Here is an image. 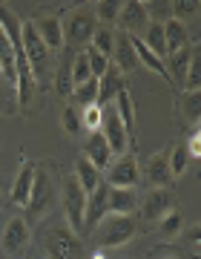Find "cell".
Masks as SVG:
<instances>
[{"mask_svg":"<svg viewBox=\"0 0 201 259\" xmlns=\"http://www.w3.org/2000/svg\"><path fill=\"white\" fill-rule=\"evenodd\" d=\"M35 170H37V164H35V161H29V158H23V164H20L18 176H15V185H12V190H9L12 204H18V207H26V204H29V193H32V182H35Z\"/></svg>","mask_w":201,"mask_h":259,"instance_id":"13","label":"cell"},{"mask_svg":"<svg viewBox=\"0 0 201 259\" xmlns=\"http://www.w3.org/2000/svg\"><path fill=\"white\" fill-rule=\"evenodd\" d=\"M43 250L49 259H83V242L69 225H49L43 231Z\"/></svg>","mask_w":201,"mask_h":259,"instance_id":"1","label":"cell"},{"mask_svg":"<svg viewBox=\"0 0 201 259\" xmlns=\"http://www.w3.org/2000/svg\"><path fill=\"white\" fill-rule=\"evenodd\" d=\"M83 158H86L95 170H100V173L112 164V158H115V156H112L107 139L100 136V130H98V133H89V139H86V144H83Z\"/></svg>","mask_w":201,"mask_h":259,"instance_id":"12","label":"cell"},{"mask_svg":"<svg viewBox=\"0 0 201 259\" xmlns=\"http://www.w3.org/2000/svg\"><path fill=\"white\" fill-rule=\"evenodd\" d=\"M190 47V32H187V26L184 23H178V20H167L164 23V49L167 55H173V52H178V49Z\"/></svg>","mask_w":201,"mask_h":259,"instance_id":"21","label":"cell"},{"mask_svg":"<svg viewBox=\"0 0 201 259\" xmlns=\"http://www.w3.org/2000/svg\"><path fill=\"white\" fill-rule=\"evenodd\" d=\"M72 176H75V182H78V185H81V190L86 196L92 193V190H95V187L100 185V182H104V176H100V170H95V167L89 164V161H86V158H78V161H75V170H72Z\"/></svg>","mask_w":201,"mask_h":259,"instance_id":"22","label":"cell"},{"mask_svg":"<svg viewBox=\"0 0 201 259\" xmlns=\"http://www.w3.org/2000/svg\"><path fill=\"white\" fill-rule=\"evenodd\" d=\"M144 222H161L170 210H175V193L170 187H153L144 196V202H138Z\"/></svg>","mask_w":201,"mask_h":259,"instance_id":"8","label":"cell"},{"mask_svg":"<svg viewBox=\"0 0 201 259\" xmlns=\"http://www.w3.org/2000/svg\"><path fill=\"white\" fill-rule=\"evenodd\" d=\"M89 78H92V72H89V61H86V55H83V52L72 55V83L75 87H81V83H86Z\"/></svg>","mask_w":201,"mask_h":259,"instance_id":"35","label":"cell"},{"mask_svg":"<svg viewBox=\"0 0 201 259\" xmlns=\"http://www.w3.org/2000/svg\"><path fill=\"white\" fill-rule=\"evenodd\" d=\"M112 107H115V112L121 115L124 127H127V133L132 136V133H135V104H132V98H129V90H127V87H124L118 95H115Z\"/></svg>","mask_w":201,"mask_h":259,"instance_id":"24","label":"cell"},{"mask_svg":"<svg viewBox=\"0 0 201 259\" xmlns=\"http://www.w3.org/2000/svg\"><path fill=\"white\" fill-rule=\"evenodd\" d=\"M61 202H64V216L69 231H75L78 236L83 233V207H86V193L81 190V185L75 182V176L64 179V193H61Z\"/></svg>","mask_w":201,"mask_h":259,"instance_id":"3","label":"cell"},{"mask_svg":"<svg viewBox=\"0 0 201 259\" xmlns=\"http://www.w3.org/2000/svg\"><path fill=\"white\" fill-rule=\"evenodd\" d=\"M49 199H52V182H49V176H46V170L37 167L35 182H32V193H29V204H26L29 213H32V216H40L43 207L49 204Z\"/></svg>","mask_w":201,"mask_h":259,"instance_id":"15","label":"cell"},{"mask_svg":"<svg viewBox=\"0 0 201 259\" xmlns=\"http://www.w3.org/2000/svg\"><path fill=\"white\" fill-rule=\"evenodd\" d=\"M144 176L153 187H167L173 182V176H170V150H158V153L146 158Z\"/></svg>","mask_w":201,"mask_h":259,"instance_id":"14","label":"cell"},{"mask_svg":"<svg viewBox=\"0 0 201 259\" xmlns=\"http://www.w3.org/2000/svg\"><path fill=\"white\" fill-rule=\"evenodd\" d=\"M3 204H6V196H3V190H0V210H3Z\"/></svg>","mask_w":201,"mask_h":259,"instance_id":"41","label":"cell"},{"mask_svg":"<svg viewBox=\"0 0 201 259\" xmlns=\"http://www.w3.org/2000/svg\"><path fill=\"white\" fill-rule=\"evenodd\" d=\"M184 93H198V83H201V69H198V52L192 55L187 72H184Z\"/></svg>","mask_w":201,"mask_h":259,"instance_id":"38","label":"cell"},{"mask_svg":"<svg viewBox=\"0 0 201 259\" xmlns=\"http://www.w3.org/2000/svg\"><path fill=\"white\" fill-rule=\"evenodd\" d=\"M100 121H104V110H100L98 104L83 107V112H81V130H86V133H98Z\"/></svg>","mask_w":201,"mask_h":259,"instance_id":"33","label":"cell"},{"mask_svg":"<svg viewBox=\"0 0 201 259\" xmlns=\"http://www.w3.org/2000/svg\"><path fill=\"white\" fill-rule=\"evenodd\" d=\"M20 47H23L26 64H29V69H32V75H35V81H37L40 72L46 69V64H49V49H46L43 40L37 37L32 23H23V26H20Z\"/></svg>","mask_w":201,"mask_h":259,"instance_id":"7","label":"cell"},{"mask_svg":"<svg viewBox=\"0 0 201 259\" xmlns=\"http://www.w3.org/2000/svg\"><path fill=\"white\" fill-rule=\"evenodd\" d=\"M170 259H175V256H170Z\"/></svg>","mask_w":201,"mask_h":259,"instance_id":"44","label":"cell"},{"mask_svg":"<svg viewBox=\"0 0 201 259\" xmlns=\"http://www.w3.org/2000/svg\"><path fill=\"white\" fill-rule=\"evenodd\" d=\"M181 225H184L181 213H178V210H170L164 219L158 222V231H161V236H164V239H175V236L181 233Z\"/></svg>","mask_w":201,"mask_h":259,"instance_id":"32","label":"cell"},{"mask_svg":"<svg viewBox=\"0 0 201 259\" xmlns=\"http://www.w3.org/2000/svg\"><path fill=\"white\" fill-rule=\"evenodd\" d=\"M61 127H64L66 136H78L81 133V112L75 110L72 104L64 107V112H61Z\"/></svg>","mask_w":201,"mask_h":259,"instance_id":"37","label":"cell"},{"mask_svg":"<svg viewBox=\"0 0 201 259\" xmlns=\"http://www.w3.org/2000/svg\"><path fill=\"white\" fill-rule=\"evenodd\" d=\"M198 9H201L198 0H173V3H170L173 20H178V23H184V26H187V20H192L195 15H198Z\"/></svg>","mask_w":201,"mask_h":259,"instance_id":"28","label":"cell"},{"mask_svg":"<svg viewBox=\"0 0 201 259\" xmlns=\"http://www.w3.org/2000/svg\"><path fill=\"white\" fill-rule=\"evenodd\" d=\"M29 239H32V231L23 216H12L6 225H0V248L6 253H20L29 245Z\"/></svg>","mask_w":201,"mask_h":259,"instance_id":"10","label":"cell"},{"mask_svg":"<svg viewBox=\"0 0 201 259\" xmlns=\"http://www.w3.org/2000/svg\"><path fill=\"white\" fill-rule=\"evenodd\" d=\"M195 52H198L195 47H184V49H178V52H173V55H167L164 61L170 64V69H167V72H170V78L175 75L178 81H184V72H187V66H190V61H192V55H195Z\"/></svg>","mask_w":201,"mask_h":259,"instance_id":"25","label":"cell"},{"mask_svg":"<svg viewBox=\"0 0 201 259\" xmlns=\"http://www.w3.org/2000/svg\"><path fill=\"white\" fill-rule=\"evenodd\" d=\"M61 26H64V44L69 40V44H86L89 47L92 35L98 29V20H95L92 6H83V9H75L66 20H61Z\"/></svg>","mask_w":201,"mask_h":259,"instance_id":"4","label":"cell"},{"mask_svg":"<svg viewBox=\"0 0 201 259\" xmlns=\"http://www.w3.org/2000/svg\"><path fill=\"white\" fill-rule=\"evenodd\" d=\"M32 26H35L37 37L43 40V47L49 49V52H58V49L64 47V26H61V20L58 18H37L32 20Z\"/></svg>","mask_w":201,"mask_h":259,"instance_id":"16","label":"cell"},{"mask_svg":"<svg viewBox=\"0 0 201 259\" xmlns=\"http://www.w3.org/2000/svg\"><path fill=\"white\" fill-rule=\"evenodd\" d=\"M89 47L95 49V52H100L104 58H110L112 49H115V32L107 29V26H98L95 35H92V40H89Z\"/></svg>","mask_w":201,"mask_h":259,"instance_id":"27","label":"cell"},{"mask_svg":"<svg viewBox=\"0 0 201 259\" xmlns=\"http://www.w3.org/2000/svg\"><path fill=\"white\" fill-rule=\"evenodd\" d=\"M110 187H121V190H135L138 182H141V167H138L135 156H115L112 164L107 167V179H104Z\"/></svg>","mask_w":201,"mask_h":259,"instance_id":"5","label":"cell"},{"mask_svg":"<svg viewBox=\"0 0 201 259\" xmlns=\"http://www.w3.org/2000/svg\"><path fill=\"white\" fill-rule=\"evenodd\" d=\"M127 37H129V35H127ZM129 44H132V52H135V58H138V66H144V69H149V72H156L158 78L170 81V72H167L164 61H161L158 55H153L141 37H129Z\"/></svg>","mask_w":201,"mask_h":259,"instance_id":"20","label":"cell"},{"mask_svg":"<svg viewBox=\"0 0 201 259\" xmlns=\"http://www.w3.org/2000/svg\"><path fill=\"white\" fill-rule=\"evenodd\" d=\"M132 210H138V190L110 187V196H107V213H112V216H132Z\"/></svg>","mask_w":201,"mask_h":259,"instance_id":"18","label":"cell"},{"mask_svg":"<svg viewBox=\"0 0 201 259\" xmlns=\"http://www.w3.org/2000/svg\"><path fill=\"white\" fill-rule=\"evenodd\" d=\"M115 23L121 26V35L141 37L144 29L149 26L144 3H141V0H127V3H121V12H118V20H115Z\"/></svg>","mask_w":201,"mask_h":259,"instance_id":"9","label":"cell"},{"mask_svg":"<svg viewBox=\"0 0 201 259\" xmlns=\"http://www.w3.org/2000/svg\"><path fill=\"white\" fill-rule=\"evenodd\" d=\"M144 9H146V20L149 23H161L164 26L167 20H173V12H170L167 0H149V3H144Z\"/></svg>","mask_w":201,"mask_h":259,"instance_id":"29","label":"cell"},{"mask_svg":"<svg viewBox=\"0 0 201 259\" xmlns=\"http://www.w3.org/2000/svg\"><path fill=\"white\" fill-rule=\"evenodd\" d=\"M110 61H115V69H118L121 75H129V72H135L138 69V58L135 52H132V44H129V37L127 35H115V49H112V55Z\"/></svg>","mask_w":201,"mask_h":259,"instance_id":"19","label":"cell"},{"mask_svg":"<svg viewBox=\"0 0 201 259\" xmlns=\"http://www.w3.org/2000/svg\"><path fill=\"white\" fill-rule=\"evenodd\" d=\"M100 136L107 139V144H110L112 156H124L129 150V141H132V136L127 133V127H124V121H121V115L115 112V107H104V121H100Z\"/></svg>","mask_w":201,"mask_h":259,"instance_id":"6","label":"cell"},{"mask_svg":"<svg viewBox=\"0 0 201 259\" xmlns=\"http://www.w3.org/2000/svg\"><path fill=\"white\" fill-rule=\"evenodd\" d=\"M0 110H3V101H0Z\"/></svg>","mask_w":201,"mask_h":259,"instance_id":"43","label":"cell"},{"mask_svg":"<svg viewBox=\"0 0 201 259\" xmlns=\"http://www.w3.org/2000/svg\"><path fill=\"white\" fill-rule=\"evenodd\" d=\"M124 87H127L124 75H121L115 66H110V69L98 78V101H95V104H98L100 110H104V107H110V104L115 101V95H118Z\"/></svg>","mask_w":201,"mask_h":259,"instance_id":"17","label":"cell"},{"mask_svg":"<svg viewBox=\"0 0 201 259\" xmlns=\"http://www.w3.org/2000/svg\"><path fill=\"white\" fill-rule=\"evenodd\" d=\"M187 167H190V153H187V147H184V144H178V147L170 150V176L181 179Z\"/></svg>","mask_w":201,"mask_h":259,"instance_id":"30","label":"cell"},{"mask_svg":"<svg viewBox=\"0 0 201 259\" xmlns=\"http://www.w3.org/2000/svg\"><path fill=\"white\" fill-rule=\"evenodd\" d=\"M92 12H95V20L115 23L118 20V12H121V3L118 0H100L98 6H92Z\"/></svg>","mask_w":201,"mask_h":259,"instance_id":"34","label":"cell"},{"mask_svg":"<svg viewBox=\"0 0 201 259\" xmlns=\"http://www.w3.org/2000/svg\"><path fill=\"white\" fill-rule=\"evenodd\" d=\"M135 236V219L132 216H112L107 213L98 222V250H115L129 245Z\"/></svg>","mask_w":201,"mask_h":259,"instance_id":"2","label":"cell"},{"mask_svg":"<svg viewBox=\"0 0 201 259\" xmlns=\"http://www.w3.org/2000/svg\"><path fill=\"white\" fill-rule=\"evenodd\" d=\"M198 98H201L198 93H184L181 98V112L192 121H198Z\"/></svg>","mask_w":201,"mask_h":259,"instance_id":"39","label":"cell"},{"mask_svg":"<svg viewBox=\"0 0 201 259\" xmlns=\"http://www.w3.org/2000/svg\"><path fill=\"white\" fill-rule=\"evenodd\" d=\"M72 98H75V104H81V107H89V104H95V101H98V78H89L86 83L75 87V90H72Z\"/></svg>","mask_w":201,"mask_h":259,"instance_id":"31","label":"cell"},{"mask_svg":"<svg viewBox=\"0 0 201 259\" xmlns=\"http://www.w3.org/2000/svg\"><path fill=\"white\" fill-rule=\"evenodd\" d=\"M107 196H110V185L100 182L89 196H86V207H83V233L98 228V222L107 216Z\"/></svg>","mask_w":201,"mask_h":259,"instance_id":"11","label":"cell"},{"mask_svg":"<svg viewBox=\"0 0 201 259\" xmlns=\"http://www.w3.org/2000/svg\"><path fill=\"white\" fill-rule=\"evenodd\" d=\"M184 147H187V153H190V158H198V156H201V139H198V130L192 133L190 144H184Z\"/></svg>","mask_w":201,"mask_h":259,"instance_id":"40","label":"cell"},{"mask_svg":"<svg viewBox=\"0 0 201 259\" xmlns=\"http://www.w3.org/2000/svg\"><path fill=\"white\" fill-rule=\"evenodd\" d=\"M55 90L58 95H64V98H72V55H66L64 61H61V66H58V75H55Z\"/></svg>","mask_w":201,"mask_h":259,"instance_id":"26","label":"cell"},{"mask_svg":"<svg viewBox=\"0 0 201 259\" xmlns=\"http://www.w3.org/2000/svg\"><path fill=\"white\" fill-rule=\"evenodd\" d=\"M83 55H86V61H89V72H92V78H100V75H104V72H107V69L112 66L110 58H104L100 52H95L92 47L83 49Z\"/></svg>","mask_w":201,"mask_h":259,"instance_id":"36","label":"cell"},{"mask_svg":"<svg viewBox=\"0 0 201 259\" xmlns=\"http://www.w3.org/2000/svg\"><path fill=\"white\" fill-rule=\"evenodd\" d=\"M92 259H104V250H98V253H95V256H92Z\"/></svg>","mask_w":201,"mask_h":259,"instance_id":"42","label":"cell"},{"mask_svg":"<svg viewBox=\"0 0 201 259\" xmlns=\"http://www.w3.org/2000/svg\"><path fill=\"white\" fill-rule=\"evenodd\" d=\"M0 78L15 83V44L3 29H0Z\"/></svg>","mask_w":201,"mask_h":259,"instance_id":"23","label":"cell"}]
</instances>
